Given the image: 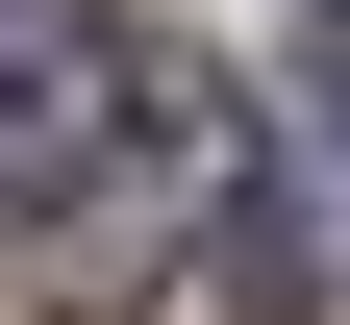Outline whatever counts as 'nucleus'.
Segmentation results:
<instances>
[{"label":"nucleus","instance_id":"obj_1","mask_svg":"<svg viewBox=\"0 0 350 325\" xmlns=\"http://www.w3.org/2000/svg\"><path fill=\"white\" fill-rule=\"evenodd\" d=\"M100 101H125V51H25V75H0V225L100 151Z\"/></svg>","mask_w":350,"mask_h":325},{"label":"nucleus","instance_id":"obj_2","mask_svg":"<svg viewBox=\"0 0 350 325\" xmlns=\"http://www.w3.org/2000/svg\"><path fill=\"white\" fill-rule=\"evenodd\" d=\"M25 51H125V25H100V0H0V75H25Z\"/></svg>","mask_w":350,"mask_h":325}]
</instances>
